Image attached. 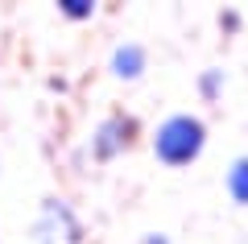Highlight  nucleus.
Instances as JSON below:
<instances>
[{"mask_svg": "<svg viewBox=\"0 0 248 244\" xmlns=\"http://www.w3.org/2000/svg\"><path fill=\"white\" fill-rule=\"evenodd\" d=\"M141 244H170V240H166V236H161V232H149V236H145Z\"/></svg>", "mask_w": 248, "mask_h": 244, "instance_id": "nucleus-9", "label": "nucleus"}, {"mask_svg": "<svg viewBox=\"0 0 248 244\" xmlns=\"http://www.w3.org/2000/svg\"><path fill=\"white\" fill-rule=\"evenodd\" d=\"M219 21H223V29H236V25H240V17H236V13H223Z\"/></svg>", "mask_w": 248, "mask_h": 244, "instance_id": "nucleus-8", "label": "nucleus"}, {"mask_svg": "<svg viewBox=\"0 0 248 244\" xmlns=\"http://www.w3.org/2000/svg\"><path fill=\"white\" fill-rule=\"evenodd\" d=\"M207 145V124L190 112H178L170 120L157 124L153 132V153H157L161 166H190Z\"/></svg>", "mask_w": 248, "mask_h": 244, "instance_id": "nucleus-1", "label": "nucleus"}, {"mask_svg": "<svg viewBox=\"0 0 248 244\" xmlns=\"http://www.w3.org/2000/svg\"><path fill=\"white\" fill-rule=\"evenodd\" d=\"M33 240L37 244H83V224L66 199H46L33 219Z\"/></svg>", "mask_w": 248, "mask_h": 244, "instance_id": "nucleus-2", "label": "nucleus"}, {"mask_svg": "<svg viewBox=\"0 0 248 244\" xmlns=\"http://www.w3.org/2000/svg\"><path fill=\"white\" fill-rule=\"evenodd\" d=\"M137 137V120L124 112H112L108 120L95 124V132H91V157L95 162H112L116 153H124V149L133 145Z\"/></svg>", "mask_w": 248, "mask_h": 244, "instance_id": "nucleus-3", "label": "nucleus"}, {"mask_svg": "<svg viewBox=\"0 0 248 244\" xmlns=\"http://www.w3.org/2000/svg\"><path fill=\"white\" fill-rule=\"evenodd\" d=\"M145 62H149V54H145L141 42H124L112 50V75L116 79H141Z\"/></svg>", "mask_w": 248, "mask_h": 244, "instance_id": "nucleus-4", "label": "nucleus"}, {"mask_svg": "<svg viewBox=\"0 0 248 244\" xmlns=\"http://www.w3.org/2000/svg\"><path fill=\"white\" fill-rule=\"evenodd\" d=\"M219 91H223V70H219V66L203 70V75H199V96H203V99H215Z\"/></svg>", "mask_w": 248, "mask_h": 244, "instance_id": "nucleus-6", "label": "nucleus"}, {"mask_svg": "<svg viewBox=\"0 0 248 244\" xmlns=\"http://www.w3.org/2000/svg\"><path fill=\"white\" fill-rule=\"evenodd\" d=\"M223 182H228V195H232V199H236L240 207H248V157H236V162H232Z\"/></svg>", "mask_w": 248, "mask_h": 244, "instance_id": "nucleus-5", "label": "nucleus"}, {"mask_svg": "<svg viewBox=\"0 0 248 244\" xmlns=\"http://www.w3.org/2000/svg\"><path fill=\"white\" fill-rule=\"evenodd\" d=\"M58 9H62V17H71V21H87L91 13H95V4H91V0H62Z\"/></svg>", "mask_w": 248, "mask_h": 244, "instance_id": "nucleus-7", "label": "nucleus"}]
</instances>
